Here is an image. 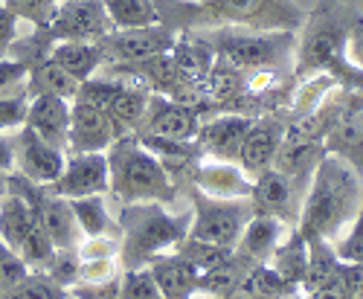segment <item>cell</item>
<instances>
[{"label":"cell","instance_id":"1","mask_svg":"<svg viewBox=\"0 0 363 299\" xmlns=\"http://www.w3.org/2000/svg\"><path fill=\"white\" fill-rule=\"evenodd\" d=\"M160 23L172 33L209 26H247V29H288L299 33L306 12L296 0H155Z\"/></svg>","mask_w":363,"mask_h":299},{"label":"cell","instance_id":"2","mask_svg":"<svg viewBox=\"0 0 363 299\" xmlns=\"http://www.w3.org/2000/svg\"><path fill=\"white\" fill-rule=\"evenodd\" d=\"M363 206V174L335 154H323L302 198L296 230L337 242Z\"/></svg>","mask_w":363,"mask_h":299},{"label":"cell","instance_id":"3","mask_svg":"<svg viewBox=\"0 0 363 299\" xmlns=\"http://www.w3.org/2000/svg\"><path fill=\"white\" fill-rule=\"evenodd\" d=\"M189 224L192 215H172L157 201L123 203L116 224L123 232V244H119L123 271H137L155 256L174 250L189 235Z\"/></svg>","mask_w":363,"mask_h":299},{"label":"cell","instance_id":"4","mask_svg":"<svg viewBox=\"0 0 363 299\" xmlns=\"http://www.w3.org/2000/svg\"><path fill=\"white\" fill-rule=\"evenodd\" d=\"M201 38L213 47L216 58L241 73L253 70H277L291 73L296 33L288 29H247V26H209L195 29Z\"/></svg>","mask_w":363,"mask_h":299},{"label":"cell","instance_id":"5","mask_svg":"<svg viewBox=\"0 0 363 299\" xmlns=\"http://www.w3.org/2000/svg\"><path fill=\"white\" fill-rule=\"evenodd\" d=\"M105 157H108V174H111L108 192L119 203H143V201L172 203L174 201L177 195L174 177L137 140V134H123L119 140H113Z\"/></svg>","mask_w":363,"mask_h":299},{"label":"cell","instance_id":"6","mask_svg":"<svg viewBox=\"0 0 363 299\" xmlns=\"http://www.w3.org/2000/svg\"><path fill=\"white\" fill-rule=\"evenodd\" d=\"M192 195V224L189 238L221 247H235L241 230L253 218V201L250 198H213L203 195L201 189H189Z\"/></svg>","mask_w":363,"mask_h":299},{"label":"cell","instance_id":"7","mask_svg":"<svg viewBox=\"0 0 363 299\" xmlns=\"http://www.w3.org/2000/svg\"><path fill=\"white\" fill-rule=\"evenodd\" d=\"M151 91L140 81H128V79H116V76H105V79H84L79 84L76 99L90 102L102 108L113 123L123 128V134H134L140 119L145 113Z\"/></svg>","mask_w":363,"mask_h":299},{"label":"cell","instance_id":"8","mask_svg":"<svg viewBox=\"0 0 363 299\" xmlns=\"http://www.w3.org/2000/svg\"><path fill=\"white\" fill-rule=\"evenodd\" d=\"M50 44L55 41H102L113 23L102 0H58L52 18L38 26Z\"/></svg>","mask_w":363,"mask_h":299},{"label":"cell","instance_id":"9","mask_svg":"<svg viewBox=\"0 0 363 299\" xmlns=\"http://www.w3.org/2000/svg\"><path fill=\"white\" fill-rule=\"evenodd\" d=\"M177 35L180 33H172L163 23L137 26V29H111L99 41V47L105 52V64H134L172 52Z\"/></svg>","mask_w":363,"mask_h":299},{"label":"cell","instance_id":"10","mask_svg":"<svg viewBox=\"0 0 363 299\" xmlns=\"http://www.w3.org/2000/svg\"><path fill=\"white\" fill-rule=\"evenodd\" d=\"M325 154H335L349 163L357 174H363V91H349L343 87V102L328 125L325 137Z\"/></svg>","mask_w":363,"mask_h":299},{"label":"cell","instance_id":"11","mask_svg":"<svg viewBox=\"0 0 363 299\" xmlns=\"http://www.w3.org/2000/svg\"><path fill=\"white\" fill-rule=\"evenodd\" d=\"M201 123H203V113L198 111V105L174 102L169 96L151 94L145 113H143L134 134H157V137H169V140H195Z\"/></svg>","mask_w":363,"mask_h":299},{"label":"cell","instance_id":"12","mask_svg":"<svg viewBox=\"0 0 363 299\" xmlns=\"http://www.w3.org/2000/svg\"><path fill=\"white\" fill-rule=\"evenodd\" d=\"M123 137L113 119L90 102L73 99L70 102V131H67V154H90L108 152L113 140Z\"/></svg>","mask_w":363,"mask_h":299},{"label":"cell","instance_id":"13","mask_svg":"<svg viewBox=\"0 0 363 299\" xmlns=\"http://www.w3.org/2000/svg\"><path fill=\"white\" fill-rule=\"evenodd\" d=\"M58 198H87V195H108L111 174H108V157L105 152L90 154H67L65 169L55 181L47 186Z\"/></svg>","mask_w":363,"mask_h":299},{"label":"cell","instance_id":"14","mask_svg":"<svg viewBox=\"0 0 363 299\" xmlns=\"http://www.w3.org/2000/svg\"><path fill=\"white\" fill-rule=\"evenodd\" d=\"M253 123L250 113H238V111H221L216 116H209L198 128V148L201 157L209 160H227V163H238V148L245 142V134Z\"/></svg>","mask_w":363,"mask_h":299},{"label":"cell","instance_id":"15","mask_svg":"<svg viewBox=\"0 0 363 299\" xmlns=\"http://www.w3.org/2000/svg\"><path fill=\"white\" fill-rule=\"evenodd\" d=\"M285 128H288V123L277 111L253 116V123L245 134V142H241V148H238V166L245 169L250 177H256L259 171L274 166L277 152H279V145L285 140Z\"/></svg>","mask_w":363,"mask_h":299},{"label":"cell","instance_id":"16","mask_svg":"<svg viewBox=\"0 0 363 299\" xmlns=\"http://www.w3.org/2000/svg\"><path fill=\"white\" fill-rule=\"evenodd\" d=\"M302 198L306 189H299L291 177H285L282 171H277L274 166L259 171L253 177V209L264 215H274L285 224H296L299 221V209H302Z\"/></svg>","mask_w":363,"mask_h":299},{"label":"cell","instance_id":"17","mask_svg":"<svg viewBox=\"0 0 363 299\" xmlns=\"http://www.w3.org/2000/svg\"><path fill=\"white\" fill-rule=\"evenodd\" d=\"M65 152L41 140L29 125H21L15 131V171L21 177L41 186H50L65 169Z\"/></svg>","mask_w":363,"mask_h":299},{"label":"cell","instance_id":"18","mask_svg":"<svg viewBox=\"0 0 363 299\" xmlns=\"http://www.w3.org/2000/svg\"><path fill=\"white\" fill-rule=\"evenodd\" d=\"M186 174L192 186L201 189L203 195H213V198H250L253 195V177L238 163L201 157L186 169Z\"/></svg>","mask_w":363,"mask_h":299},{"label":"cell","instance_id":"19","mask_svg":"<svg viewBox=\"0 0 363 299\" xmlns=\"http://www.w3.org/2000/svg\"><path fill=\"white\" fill-rule=\"evenodd\" d=\"M145 267H148L151 279H155V285L160 288L163 299H192L198 293L201 271H198V264L192 259H186L180 250L160 253Z\"/></svg>","mask_w":363,"mask_h":299},{"label":"cell","instance_id":"20","mask_svg":"<svg viewBox=\"0 0 363 299\" xmlns=\"http://www.w3.org/2000/svg\"><path fill=\"white\" fill-rule=\"evenodd\" d=\"M70 102L73 99L52 96V94L33 96L26 108V123H23L65 154H67V131H70Z\"/></svg>","mask_w":363,"mask_h":299},{"label":"cell","instance_id":"21","mask_svg":"<svg viewBox=\"0 0 363 299\" xmlns=\"http://www.w3.org/2000/svg\"><path fill=\"white\" fill-rule=\"evenodd\" d=\"M285 221L264 215V213H253V218L247 221V227L241 230L238 242H235V253H241L247 261L253 264H267L270 253L277 250V244L285 235Z\"/></svg>","mask_w":363,"mask_h":299},{"label":"cell","instance_id":"22","mask_svg":"<svg viewBox=\"0 0 363 299\" xmlns=\"http://www.w3.org/2000/svg\"><path fill=\"white\" fill-rule=\"evenodd\" d=\"M50 58L76 81L90 79L105 64V52L99 41H55L50 47Z\"/></svg>","mask_w":363,"mask_h":299},{"label":"cell","instance_id":"23","mask_svg":"<svg viewBox=\"0 0 363 299\" xmlns=\"http://www.w3.org/2000/svg\"><path fill=\"white\" fill-rule=\"evenodd\" d=\"M26 99L33 96H41V94H52V96H65V99H76L79 94V84L70 73H65L62 67H58L52 58H41V62L29 64V73H26Z\"/></svg>","mask_w":363,"mask_h":299},{"label":"cell","instance_id":"24","mask_svg":"<svg viewBox=\"0 0 363 299\" xmlns=\"http://www.w3.org/2000/svg\"><path fill=\"white\" fill-rule=\"evenodd\" d=\"M267 264L279 279H285L294 288H302V279H306V264H308L306 235H302L299 230H291L285 235V242H279L277 250L270 253Z\"/></svg>","mask_w":363,"mask_h":299},{"label":"cell","instance_id":"25","mask_svg":"<svg viewBox=\"0 0 363 299\" xmlns=\"http://www.w3.org/2000/svg\"><path fill=\"white\" fill-rule=\"evenodd\" d=\"M306 247H308V264H306V279H302V293H314L317 288H323L328 279H335L337 271L343 267V261L335 253V244L328 238L320 235H306Z\"/></svg>","mask_w":363,"mask_h":299},{"label":"cell","instance_id":"26","mask_svg":"<svg viewBox=\"0 0 363 299\" xmlns=\"http://www.w3.org/2000/svg\"><path fill=\"white\" fill-rule=\"evenodd\" d=\"M250 267H253V261H247L241 253L233 250L230 259H224L221 264L209 267V271L201 273V279H198V293H203L206 299H221V296H227V293L241 282V276H245Z\"/></svg>","mask_w":363,"mask_h":299},{"label":"cell","instance_id":"27","mask_svg":"<svg viewBox=\"0 0 363 299\" xmlns=\"http://www.w3.org/2000/svg\"><path fill=\"white\" fill-rule=\"evenodd\" d=\"M33 221L35 218L29 213L26 201L6 189L4 201H0V242L18 253V247L23 242V235L29 232V227H33Z\"/></svg>","mask_w":363,"mask_h":299},{"label":"cell","instance_id":"28","mask_svg":"<svg viewBox=\"0 0 363 299\" xmlns=\"http://www.w3.org/2000/svg\"><path fill=\"white\" fill-rule=\"evenodd\" d=\"M238 288L250 299H296L299 296V288L279 279L274 271H270V264H253L250 271L241 276Z\"/></svg>","mask_w":363,"mask_h":299},{"label":"cell","instance_id":"29","mask_svg":"<svg viewBox=\"0 0 363 299\" xmlns=\"http://www.w3.org/2000/svg\"><path fill=\"white\" fill-rule=\"evenodd\" d=\"M73 209V218L79 224V232H84L87 238H96V235H111L116 230L113 218L108 215V206L102 195H87V198H73L70 201Z\"/></svg>","mask_w":363,"mask_h":299},{"label":"cell","instance_id":"30","mask_svg":"<svg viewBox=\"0 0 363 299\" xmlns=\"http://www.w3.org/2000/svg\"><path fill=\"white\" fill-rule=\"evenodd\" d=\"M102 6L113 29H137V26L160 23L155 0H102Z\"/></svg>","mask_w":363,"mask_h":299},{"label":"cell","instance_id":"31","mask_svg":"<svg viewBox=\"0 0 363 299\" xmlns=\"http://www.w3.org/2000/svg\"><path fill=\"white\" fill-rule=\"evenodd\" d=\"M4 299H67V288H62L44 271L26 273L15 288L4 293Z\"/></svg>","mask_w":363,"mask_h":299},{"label":"cell","instance_id":"32","mask_svg":"<svg viewBox=\"0 0 363 299\" xmlns=\"http://www.w3.org/2000/svg\"><path fill=\"white\" fill-rule=\"evenodd\" d=\"M52 253H55V247L50 242V235L44 232V227L38 221H33V227H29V232L23 235V242L18 247L21 261L29 267V271H44L47 261L52 259Z\"/></svg>","mask_w":363,"mask_h":299},{"label":"cell","instance_id":"33","mask_svg":"<svg viewBox=\"0 0 363 299\" xmlns=\"http://www.w3.org/2000/svg\"><path fill=\"white\" fill-rule=\"evenodd\" d=\"M174 250H180L186 259H192L195 264H198V271L203 273V271H209V267H216V264H221L224 259H230V253L235 250V247H221V244H209V242H198V238H184Z\"/></svg>","mask_w":363,"mask_h":299},{"label":"cell","instance_id":"34","mask_svg":"<svg viewBox=\"0 0 363 299\" xmlns=\"http://www.w3.org/2000/svg\"><path fill=\"white\" fill-rule=\"evenodd\" d=\"M79 264H82V259H79L76 247H55L52 259L44 267V273L52 276L62 288H70L79 282Z\"/></svg>","mask_w":363,"mask_h":299},{"label":"cell","instance_id":"35","mask_svg":"<svg viewBox=\"0 0 363 299\" xmlns=\"http://www.w3.org/2000/svg\"><path fill=\"white\" fill-rule=\"evenodd\" d=\"M331 244H335V253H337L340 261L363 264V206H360V213L354 215V221L346 227V232Z\"/></svg>","mask_w":363,"mask_h":299},{"label":"cell","instance_id":"36","mask_svg":"<svg viewBox=\"0 0 363 299\" xmlns=\"http://www.w3.org/2000/svg\"><path fill=\"white\" fill-rule=\"evenodd\" d=\"M116 299H163V293L151 279L148 267H137V271H123V288Z\"/></svg>","mask_w":363,"mask_h":299},{"label":"cell","instance_id":"37","mask_svg":"<svg viewBox=\"0 0 363 299\" xmlns=\"http://www.w3.org/2000/svg\"><path fill=\"white\" fill-rule=\"evenodd\" d=\"M26 108H29L26 94H6V96H0V134L18 131L26 123Z\"/></svg>","mask_w":363,"mask_h":299},{"label":"cell","instance_id":"38","mask_svg":"<svg viewBox=\"0 0 363 299\" xmlns=\"http://www.w3.org/2000/svg\"><path fill=\"white\" fill-rule=\"evenodd\" d=\"M4 6H6L9 12H15L18 18L29 21L33 26H44V23L52 18L58 0H6Z\"/></svg>","mask_w":363,"mask_h":299},{"label":"cell","instance_id":"39","mask_svg":"<svg viewBox=\"0 0 363 299\" xmlns=\"http://www.w3.org/2000/svg\"><path fill=\"white\" fill-rule=\"evenodd\" d=\"M119 288H123V273L102 282H76L67 288V296L70 299H116Z\"/></svg>","mask_w":363,"mask_h":299},{"label":"cell","instance_id":"40","mask_svg":"<svg viewBox=\"0 0 363 299\" xmlns=\"http://www.w3.org/2000/svg\"><path fill=\"white\" fill-rule=\"evenodd\" d=\"M26 273H29V267L21 261V256L0 242V293L15 288Z\"/></svg>","mask_w":363,"mask_h":299},{"label":"cell","instance_id":"41","mask_svg":"<svg viewBox=\"0 0 363 299\" xmlns=\"http://www.w3.org/2000/svg\"><path fill=\"white\" fill-rule=\"evenodd\" d=\"M79 259L90 261V259H119V242L113 235H96V238H87L79 247Z\"/></svg>","mask_w":363,"mask_h":299},{"label":"cell","instance_id":"42","mask_svg":"<svg viewBox=\"0 0 363 299\" xmlns=\"http://www.w3.org/2000/svg\"><path fill=\"white\" fill-rule=\"evenodd\" d=\"M116 273H123L116 267V259H90L79 264V282H102Z\"/></svg>","mask_w":363,"mask_h":299},{"label":"cell","instance_id":"43","mask_svg":"<svg viewBox=\"0 0 363 299\" xmlns=\"http://www.w3.org/2000/svg\"><path fill=\"white\" fill-rule=\"evenodd\" d=\"M26 64H21L18 58H0V96H6L9 91L23 84L26 79Z\"/></svg>","mask_w":363,"mask_h":299},{"label":"cell","instance_id":"44","mask_svg":"<svg viewBox=\"0 0 363 299\" xmlns=\"http://www.w3.org/2000/svg\"><path fill=\"white\" fill-rule=\"evenodd\" d=\"M18 21L21 18L15 12L0 6V58H9V50L18 41Z\"/></svg>","mask_w":363,"mask_h":299},{"label":"cell","instance_id":"45","mask_svg":"<svg viewBox=\"0 0 363 299\" xmlns=\"http://www.w3.org/2000/svg\"><path fill=\"white\" fill-rule=\"evenodd\" d=\"M346 58H349V62H352L357 70H363V15H357V21H354L352 29H349Z\"/></svg>","mask_w":363,"mask_h":299},{"label":"cell","instance_id":"46","mask_svg":"<svg viewBox=\"0 0 363 299\" xmlns=\"http://www.w3.org/2000/svg\"><path fill=\"white\" fill-rule=\"evenodd\" d=\"M0 171H15V134H0Z\"/></svg>","mask_w":363,"mask_h":299},{"label":"cell","instance_id":"47","mask_svg":"<svg viewBox=\"0 0 363 299\" xmlns=\"http://www.w3.org/2000/svg\"><path fill=\"white\" fill-rule=\"evenodd\" d=\"M6 171H0V201H4V195H6Z\"/></svg>","mask_w":363,"mask_h":299},{"label":"cell","instance_id":"48","mask_svg":"<svg viewBox=\"0 0 363 299\" xmlns=\"http://www.w3.org/2000/svg\"><path fill=\"white\" fill-rule=\"evenodd\" d=\"M195 4H206V0H195Z\"/></svg>","mask_w":363,"mask_h":299},{"label":"cell","instance_id":"49","mask_svg":"<svg viewBox=\"0 0 363 299\" xmlns=\"http://www.w3.org/2000/svg\"><path fill=\"white\" fill-rule=\"evenodd\" d=\"M306 299H308V296H306Z\"/></svg>","mask_w":363,"mask_h":299},{"label":"cell","instance_id":"50","mask_svg":"<svg viewBox=\"0 0 363 299\" xmlns=\"http://www.w3.org/2000/svg\"><path fill=\"white\" fill-rule=\"evenodd\" d=\"M67 299H70V296H67Z\"/></svg>","mask_w":363,"mask_h":299}]
</instances>
